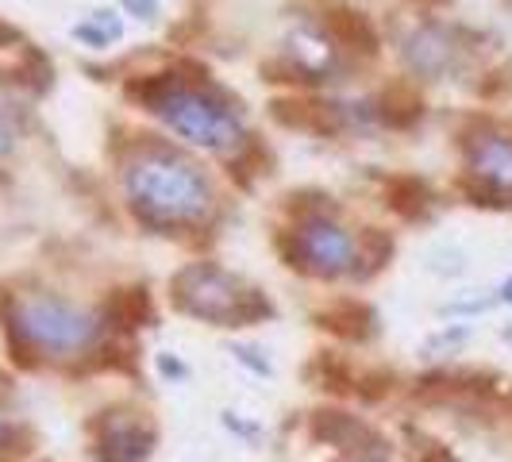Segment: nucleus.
Listing matches in <instances>:
<instances>
[{
  "label": "nucleus",
  "mask_w": 512,
  "mask_h": 462,
  "mask_svg": "<svg viewBox=\"0 0 512 462\" xmlns=\"http://www.w3.org/2000/svg\"><path fill=\"white\" fill-rule=\"evenodd\" d=\"M12 151V131H8V124L0 120V158Z\"/></svg>",
  "instance_id": "28"
},
{
  "label": "nucleus",
  "mask_w": 512,
  "mask_h": 462,
  "mask_svg": "<svg viewBox=\"0 0 512 462\" xmlns=\"http://www.w3.org/2000/svg\"><path fill=\"white\" fill-rule=\"evenodd\" d=\"M131 208L151 228H181L205 220L212 208V189L193 162H181L166 151H147L131 158L124 170Z\"/></svg>",
  "instance_id": "2"
},
{
  "label": "nucleus",
  "mask_w": 512,
  "mask_h": 462,
  "mask_svg": "<svg viewBox=\"0 0 512 462\" xmlns=\"http://www.w3.org/2000/svg\"><path fill=\"white\" fill-rule=\"evenodd\" d=\"M8 397H12V378L0 374V401H8Z\"/></svg>",
  "instance_id": "29"
},
{
  "label": "nucleus",
  "mask_w": 512,
  "mask_h": 462,
  "mask_svg": "<svg viewBox=\"0 0 512 462\" xmlns=\"http://www.w3.org/2000/svg\"><path fill=\"white\" fill-rule=\"evenodd\" d=\"M389 258H393V235L382 228H366L359 231V243H355V262H351V274L366 282V278H374L378 270L389 266Z\"/></svg>",
  "instance_id": "16"
},
{
  "label": "nucleus",
  "mask_w": 512,
  "mask_h": 462,
  "mask_svg": "<svg viewBox=\"0 0 512 462\" xmlns=\"http://www.w3.org/2000/svg\"><path fill=\"white\" fill-rule=\"evenodd\" d=\"M466 151V178H474L489 197H512V135L493 128H478L462 139Z\"/></svg>",
  "instance_id": "8"
},
{
  "label": "nucleus",
  "mask_w": 512,
  "mask_h": 462,
  "mask_svg": "<svg viewBox=\"0 0 512 462\" xmlns=\"http://www.w3.org/2000/svg\"><path fill=\"white\" fill-rule=\"evenodd\" d=\"M412 439H416V447H412L416 462H455V455L439 439H428V436H412Z\"/></svg>",
  "instance_id": "22"
},
{
  "label": "nucleus",
  "mask_w": 512,
  "mask_h": 462,
  "mask_svg": "<svg viewBox=\"0 0 512 462\" xmlns=\"http://www.w3.org/2000/svg\"><path fill=\"white\" fill-rule=\"evenodd\" d=\"M278 247L285 251L289 266L316 274V278H339L355 262V239L324 212H305L297 228L278 239Z\"/></svg>",
  "instance_id": "5"
},
{
  "label": "nucleus",
  "mask_w": 512,
  "mask_h": 462,
  "mask_svg": "<svg viewBox=\"0 0 512 462\" xmlns=\"http://www.w3.org/2000/svg\"><path fill=\"white\" fill-rule=\"evenodd\" d=\"M462 339H466V332H462V328H455V332H439L436 339H428V343H424V351H428V355H439V351H455Z\"/></svg>",
  "instance_id": "23"
},
{
  "label": "nucleus",
  "mask_w": 512,
  "mask_h": 462,
  "mask_svg": "<svg viewBox=\"0 0 512 462\" xmlns=\"http://www.w3.org/2000/svg\"><path fill=\"white\" fill-rule=\"evenodd\" d=\"M8 43H20V31H16L12 24H4V20H0V47H8Z\"/></svg>",
  "instance_id": "27"
},
{
  "label": "nucleus",
  "mask_w": 512,
  "mask_h": 462,
  "mask_svg": "<svg viewBox=\"0 0 512 462\" xmlns=\"http://www.w3.org/2000/svg\"><path fill=\"white\" fill-rule=\"evenodd\" d=\"M154 451V424L143 412L112 409L93 420V455L101 462H147Z\"/></svg>",
  "instance_id": "6"
},
{
  "label": "nucleus",
  "mask_w": 512,
  "mask_h": 462,
  "mask_svg": "<svg viewBox=\"0 0 512 462\" xmlns=\"http://www.w3.org/2000/svg\"><path fill=\"white\" fill-rule=\"evenodd\" d=\"M108 320H112L120 332H135V328L151 324L154 308H151V293H147V285L116 289V293L108 297Z\"/></svg>",
  "instance_id": "15"
},
{
  "label": "nucleus",
  "mask_w": 512,
  "mask_h": 462,
  "mask_svg": "<svg viewBox=\"0 0 512 462\" xmlns=\"http://www.w3.org/2000/svg\"><path fill=\"white\" fill-rule=\"evenodd\" d=\"M124 8L135 12L139 20H158V12H162V4H158V0H124Z\"/></svg>",
  "instance_id": "25"
},
{
  "label": "nucleus",
  "mask_w": 512,
  "mask_h": 462,
  "mask_svg": "<svg viewBox=\"0 0 512 462\" xmlns=\"http://www.w3.org/2000/svg\"><path fill=\"white\" fill-rule=\"evenodd\" d=\"M324 31L335 47L351 54H362V58H374L378 54V31L374 24L362 16L359 8H347V4H332L324 12Z\"/></svg>",
  "instance_id": "11"
},
{
  "label": "nucleus",
  "mask_w": 512,
  "mask_h": 462,
  "mask_svg": "<svg viewBox=\"0 0 512 462\" xmlns=\"http://www.w3.org/2000/svg\"><path fill=\"white\" fill-rule=\"evenodd\" d=\"M505 339H509V343H512V328H505Z\"/></svg>",
  "instance_id": "32"
},
{
  "label": "nucleus",
  "mask_w": 512,
  "mask_h": 462,
  "mask_svg": "<svg viewBox=\"0 0 512 462\" xmlns=\"http://www.w3.org/2000/svg\"><path fill=\"white\" fill-rule=\"evenodd\" d=\"M4 335L12 343V359L20 366H35V351H47V355L85 351L101 335V324L93 312L74 308L62 297L39 293V297L16 301L12 312H4Z\"/></svg>",
  "instance_id": "3"
},
{
  "label": "nucleus",
  "mask_w": 512,
  "mask_h": 462,
  "mask_svg": "<svg viewBox=\"0 0 512 462\" xmlns=\"http://www.w3.org/2000/svg\"><path fill=\"white\" fill-rule=\"evenodd\" d=\"M385 205L401 220H420L432 208V189L416 174H393V178H385Z\"/></svg>",
  "instance_id": "14"
},
{
  "label": "nucleus",
  "mask_w": 512,
  "mask_h": 462,
  "mask_svg": "<svg viewBox=\"0 0 512 462\" xmlns=\"http://www.w3.org/2000/svg\"><path fill=\"white\" fill-rule=\"evenodd\" d=\"M74 35L81 43H93V47H108L112 39H120V20H108V12H97L93 24H77Z\"/></svg>",
  "instance_id": "21"
},
{
  "label": "nucleus",
  "mask_w": 512,
  "mask_h": 462,
  "mask_svg": "<svg viewBox=\"0 0 512 462\" xmlns=\"http://www.w3.org/2000/svg\"><path fill=\"white\" fill-rule=\"evenodd\" d=\"M501 301H509V305H512V278L505 285H501Z\"/></svg>",
  "instance_id": "30"
},
{
  "label": "nucleus",
  "mask_w": 512,
  "mask_h": 462,
  "mask_svg": "<svg viewBox=\"0 0 512 462\" xmlns=\"http://www.w3.org/2000/svg\"><path fill=\"white\" fill-rule=\"evenodd\" d=\"M316 320H320V328H328L339 339H351V343H366L374 335V324H378L374 308L362 305V301H332L328 308L316 312Z\"/></svg>",
  "instance_id": "13"
},
{
  "label": "nucleus",
  "mask_w": 512,
  "mask_h": 462,
  "mask_svg": "<svg viewBox=\"0 0 512 462\" xmlns=\"http://www.w3.org/2000/svg\"><path fill=\"white\" fill-rule=\"evenodd\" d=\"M158 370H162V378H185V374H189L185 362L170 359V355H158Z\"/></svg>",
  "instance_id": "26"
},
{
  "label": "nucleus",
  "mask_w": 512,
  "mask_h": 462,
  "mask_svg": "<svg viewBox=\"0 0 512 462\" xmlns=\"http://www.w3.org/2000/svg\"><path fill=\"white\" fill-rule=\"evenodd\" d=\"M378 116H382L385 128H397V131H409L424 120V97L420 89L412 85L409 77L401 81H389L378 97Z\"/></svg>",
  "instance_id": "12"
},
{
  "label": "nucleus",
  "mask_w": 512,
  "mask_h": 462,
  "mask_svg": "<svg viewBox=\"0 0 512 462\" xmlns=\"http://www.w3.org/2000/svg\"><path fill=\"white\" fill-rule=\"evenodd\" d=\"M455 51H459L455 39L436 24L416 27L405 39V58H409V66L420 77H443L455 66Z\"/></svg>",
  "instance_id": "10"
},
{
  "label": "nucleus",
  "mask_w": 512,
  "mask_h": 462,
  "mask_svg": "<svg viewBox=\"0 0 512 462\" xmlns=\"http://www.w3.org/2000/svg\"><path fill=\"white\" fill-rule=\"evenodd\" d=\"M270 162H274L270 147H266L258 135H247V139H239V147H235L231 178L239 181V185H251L258 174H270Z\"/></svg>",
  "instance_id": "18"
},
{
  "label": "nucleus",
  "mask_w": 512,
  "mask_h": 462,
  "mask_svg": "<svg viewBox=\"0 0 512 462\" xmlns=\"http://www.w3.org/2000/svg\"><path fill=\"white\" fill-rule=\"evenodd\" d=\"M8 81H16V85H24L27 93H35V97H43L47 89H51L54 81V66L51 58L43 51H35V47H24L20 58H16V66L12 70H4Z\"/></svg>",
  "instance_id": "17"
},
{
  "label": "nucleus",
  "mask_w": 512,
  "mask_h": 462,
  "mask_svg": "<svg viewBox=\"0 0 512 462\" xmlns=\"http://www.w3.org/2000/svg\"><path fill=\"white\" fill-rule=\"evenodd\" d=\"M31 443H35L31 428L12 424V420H4V416H0V462H12V459H20V455H27V451H31Z\"/></svg>",
  "instance_id": "20"
},
{
  "label": "nucleus",
  "mask_w": 512,
  "mask_h": 462,
  "mask_svg": "<svg viewBox=\"0 0 512 462\" xmlns=\"http://www.w3.org/2000/svg\"><path fill=\"white\" fill-rule=\"evenodd\" d=\"M308 374H312V378L320 374L324 389H335V393H347V389H355L351 374H347V366L335 359V355H328V351H320V355L312 359V370H308Z\"/></svg>",
  "instance_id": "19"
},
{
  "label": "nucleus",
  "mask_w": 512,
  "mask_h": 462,
  "mask_svg": "<svg viewBox=\"0 0 512 462\" xmlns=\"http://www.w3.org/2000/svg\"><path fill=\"white\" fill-rule=\"evenodd\" d=\"M170 301L185 316H197L216 328H243L274 316V305L255 285L239 282L216 262H193L170 278Z\"/></svg>",
  "instance_id": "4"
},
{
  "label": "nucleus",
  "mask_w": 512,
  "mask_h": 462,
  "mask_svg": "<svg viewBox=\"0 0 512 462\" xmlns=\"http://www.w3.org/2000/svg\"><path fill=\"white\" fill-rule=\"evenodd\" d=\"M312 436L335 447V451H343L351 462H389V439L378 428H370L366 420L351 416V412H312Z\"/></svg>",
  "instance_id": "7"
},
{
  "label": "nucleus",
  "mask_w": 512,
  "mask_h": 462,
  "mask_svg": "<svg viewBox=\"0 0 512 462\" xmlns=\"http://www.w3.org/2000/svg\"><path fill=\"white\" fill-rule=\"evenodd\" d=\"M412 4H447V0H412Z\"/></svg>",
  "instance_id": "31"
},
{
  "label": "nucleus",
  "mask_w": 512,
  "mask_h": 462,
  "mask_svg": "<svg viewBox=\"0 0 512 462\" xmlns=\"http://www.w3.org/2000/svg\"><path fill=\"white\" fill-rule=\"evenodd\" d=\"M270 116L293 131H308V135H335L343 131V112L335 104L312 101V97H278L270 101Z\"/></svg>",
  "instance_id": "9"
},
{
  "label": "nucleus",
  "mask_w": 512,
  "mask_h": 462,
  "mask_svg": "<svg viewBox=\"0 0 512 462\" xmlns=\"http://www.w3.org/2000/svg\"><path fill=\"white\" fill-rule=\"evenodd\" d=\"M131 101H139L147 112L162 116L181 139L208 147V151H224V147H239V120L228 104L216 93H205L197 85H189L178 70L147 77H128L124 85Z\"/></svg>",
  "instance_id": "1"
},
{
  "label": "nucleus",
  "mask_w": 512,
  "mask_h": 462,
  "mask_svg": "<svg viewBox=\"0 0 512 462\" xmlns=\"http://www.w3.org/2000/svg\"><path fill=\"white\" fill-rule=\"evenodd\" d=\"M231 355H235V359H239V362H247V366H251L255 374H270V362H266V359H258V351H255V347H231Z\"/></svg>",
  "instance_id": "24"
}]
</instances>
